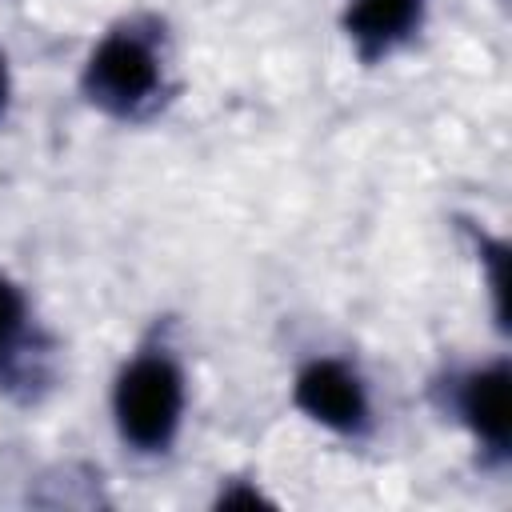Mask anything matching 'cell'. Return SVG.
I'll list each match as a JSON object with an SVG mask.
<instances>
[{
    "instance_id": "1",
    "label": "cell",
    "mask_w": 512,
    "mask_h": 512,
    "mask_svg": "<svg viewBox=\"0 0 512 512\" xmlns=\"http://www.w3.org/2000/svg\"><path fill=\"white\" fill-rule=\"evenodd\" d=\"M168 92V36L156 16L116 20L84 56L80 96L108 120L140 124L164 108Z\"/></svg>"
},
{
    "instance_id": "2",
    "label": "cell",
    "mask_w": 512,
    "mask_h": 512,
    "mask_svg": "<svg viewBox=\"0 0 512 512\" xmlns=\"http://www.w3.org/2000/svg\"><path fill=\"white\" fill-rule=\"evenodd\" d=\"M188 412V376L168 340H144L112 380V428L132 456H168Z\"/></svg>"
},
{
    "instance_id": "3",
    "label": "cell",
    "mask_w": 512,
    "mask_h": 512,
    "mask_svg": "<svg viewBox=\"0 0 512 512\" xmlns=\"http://www.w3.org/2000/svg\"><path fill=\"white\" fill-rule=\"evenodd\" d=\"M508 388L512 368L508 356L460 364L440 380L444 412L468 432V440L480 452V464L500 472L512 456V416H508Z\"/></svg>"
},
{
    "instance_id": "4",
    "label": "cell",
    "mask_w": 512,
    "mask_h": 512,
    "mask_svg": "<svg viewBox=\"0 0 512 512\" xmlns=\"http://www.w3.org/2000/svg\"><path fill=\"white\" fill-rule=\"evenodd\" d=\"M292 404L300 416L332 436L364 440L372 432V392L344 356H312L292 376Z\"/></svg>"
},
{
    "instance_id": "5",
    "label": "cell",
    "mask_w": 512,
    "mask_h": 512,
    "mask_svg": "<svg viewBox=\"0 0 512 512\" xmlns=\"http://www.w3.org/2000/svg\"><path fill=\"white\" fill-rule=\"evenodd\" d=\"M52 372V348L48 336L36 324L28 292L0 272V388L8 396L32 400Z\"/></svg>"
},
{
    "instance_id": "6",
    "label": "cell",
    "mask_w": 512,
    "mask_h": 512,
    "mask_svg": "<svg viewBox=\"0 0 512 512\" xmlns=\"http://www.w3.org/2000/svg\"><path fill=\"white\" fill-rule=\"evenodd\" d=\"M432 0H348L340 12V32L360 64H384L400 48H408Z\"/></svg>"
},
{
    "instance_id": "7",
    "label": "cell",
    "mask_w": 512,
    "mask_h": 512,
    "mask_svg": "<svg viewBox=\"0 0 512 512\" xmlns=\"http://www.w3.org/2000/svg\"><path fill=\"white\" fill-rule=\"evenodd\" d=\"M472 232V240H476V256H480V268H488V296H492V316H496V324L504 328V296H508V288H504V280H508V244H504V236H492V232H484V228H468Z\"/></svg>"
},
{
    "instance_id": "8",
    "label": "cell",
    "mask_w": 512,
    "mask_h": 512,
    "mask_svg": "<svg viewBox=\"0 0 512 512\" xmlns=\"http://www.w3.org/2000/svg\"><path fill=\"white\" fill-rule=\"evenodd\" d=\"M216 504H220V508H236V504H272V500H268L260 488H240V484H228V488H220Z\"/></svg>"
},
{
    "instance_id": "9",
    "label": "cell",
    "mask_w": 512,
    "mask_h": 512,
    "mask_svg": "<svg viewBox=\"0 0 512 512\" xmlns=\"http://www.w3.org/2000/svg\"><path fill=\"white\" fill-rule=\"evenodd\" d=\"M8 108H12V64L8 52L0 48V124L8 120Z\"/></svg>"
}]
</instances>
